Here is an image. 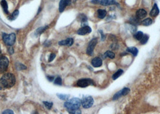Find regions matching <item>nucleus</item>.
Returning a JSON list of instances; mask_svg holds the SVG:
<instances>
[{
    "label": "nucleus",
    "instance_id": "obj_1",
    "mask_svg": "<svg viewBox=\"0 0 160 114\" xmlns=\"http://www.w3.org/2000/svg\"><path fill=\"white\" fill-rule=\"evenodd\" d=\"M81 105V100L78 98H73L67 100L64 103V107L67 109L68 112H71L73 110L78 109Z\"/></svg>",
    "mask_w": 160,
    "mask_h": 114
},
{
    "label": "nucleus",
    "instance_id": "obj_2",
    "mask_svg": "<svg viewBox=\"0 0 160 114\" xmlns=\"http://www.w3.org/2000/svg\"><path fill=\"white\" fill-rule=\"evenodd\" d=\"M1 79L3 80L4 84H5L7 88L12 87L16 82V79H15L14 75L9 73L4 75L1 78Z\"/></svg>",
    "mask_w": 160,
    "mask_h": 114
},
{
    "label": "nucleus",
    "instance_id": "obj_3",
    "mask_svg": "<svg viewBox=\"0 0 160 114\" xmlns=\"http://www.w3.org/2000/svg\"><path fill=\"white\" fill-rule=\"evenodd\" d=\"M3 41L4 43L9 46H11L13 45L16 40V36L14 33L10 34H3Z\"/></svg>",
    "mask_w": 160,
    "mask_h": 114
},
{
    "label": "nucleus",
    "instance_id": "obj_4",
    "mask_svg": "<svg viewBox=\"0 0 160 114\" xmlns=\"http://www.w3.org/2000/svg\"><path fill=\"white\" fill-rule=\"evenodd\" d=\"M94 103V100L91 96H84L81 100V105L85 109L91 108Z\"/></svg>",
    "mask_w": 160,
    "mask_h": 114
},
{
    "label": "nucleus",
    "instance_id": "obj_5",
    "mask_svg": "<svg viewBox=\"0 0 160 114\" xmlns=\"http://www.w3.org/2000/svg\"><path fill=\"white\" fill-rule=\"evenodd\" d=\"M9 61L8 58L5 56L0 57V73H3L6 71L8 68Z\"/></svg>",
    "mask_w": 160,
    "mask_h": 114
},
{
    "label": "nucleus",
    "instance_id": "obj_6",
    "mask_svg": "<svg viewBox=\"0 0 160 114\" xmlns=\"http://www.w3.org/2000/svg\"><path fill=\"white\" fill-rule=\"evenodd\" d=\"M97 43V39L96 38H93V39L89 42L86 51V53L87 55H89L90 56H92L93 55V51H94L95 48V46H96Z\"/></svg>",
    "mask_w": 160,
    "mask_h": 114
},
{
    "label": "nucleus",
    "instance_id": "obj_7",
    "mask_svg": "<svg viewBox=\"0 0 160 114\" xmlns=\"http://www.w3.org/2000/svg\"><path fill=\"white\" fill-rule=\"evenodd\" d=\"M77 85L81 88L87 87L89 85H95L94 82L90 79H80L77 82Z\"/></svg>",
    "mask_w": 160,
    "mask_h": 114
},
{
    "label": "nucleus",
    "instance_id": "obj_8",
    "mask_svg": "<svg viewBox=\"0 0 160 114\" xmlns=\"http://www.w3.org/2000/svg\"><path fill=\"white\" fill-rule=\"evenodd\" d=\"M91 32V29L89 26H84L79 29L78 31H77V34H79L80 36H84L86 35L87 34H89Z\"/></svg>",
    "mask_w": 160,
    "mask_h": 114
},
{
    "label": "nucleus",
    "instance_id": "obj_9",
    "mask_svg": "<svg viewBox=\"0 0 160 114\" xmlns=\"http://www.w3.org/2000/svg\"><path fill=\"white\" fill-rule=\"evenodd\" d=\"M71 3V0H61L59 4V11L62 13L67 5H69Z\"/></svg>",
    "mask_w": 160,
    "mask_h": 114
},
{
    "label": "nucleus",
    "instance_id": "obj_10",
    "mask_svg": "<svg viewBox=\"0 0 160 114\" xmlns=\"http://www.w3.org/2000/svg\"><path fill=\"white\" fill-rule=\"evenodd\" d=\"M91 63L94 67H99L102 65V61L100 58L96 57L91 60Z\"/></svg>",
    "mask_w": 160,
    "mask_h": 114
},
{
    "label": "nucleus",
    "instance_id": "obj_11",
    "mask_svg": "<svg viewBox=\"0 0 160 114\" xmlns=\"http://www.w3.org/2000/svg\"><path fill=\"white\" fill-rule=\"evenodd\" d=\"M147 15V12L144 9H139L136 12V17L138 19H141L145 18Z\"/></svg>",
    "mask_w": 160,
    "mask_h": 114
},
{
    "label": "nucleus",
    "instance_id": "obj_12",
    "mask_svg": "<svg viewBox=\"0 0 160 114\" xmlns=\"http://www.w3.org/2000/svg\"><path fill=\"white\" fill-rule=\"evenodd\" d=\"M73 43V38H67V39L62 40L58 42V44L61 46H72Z\"/></svg>",
    "mask_w": 160,
    "mask_h": 114
},
{
    "label": "nucleus",
    "instance_id": "obj_13",
    "mask_svg": "<svg viewBox=\"0 0 160 114\" xmlns=\"http://www.w3.org/2000/svg\"><path fill=\"white\" fill-rule=\"evenodd\" d=\"M159 10L157 4H155L153 7H152L151 12L149 13L150 16L152 17H155L159 14Z\"/></svg>",
    "mask_w": 160,
    "mask_h": 114
},
{
    "label": "nucleus",
    "instance_id": "obj_14",
    "mask_svg": "<svg viewBox=\"0 0 160 114\" xmlns=\"http://www.w3.org/2000/svg\"><path fill=\"white\" fill-rule=\"evenodd\" d=\"M100 4L103 6H107V5L117 4V3L116 0H101Z\"/></svg>",
    "mask_w": 160,
    "mask_h": 114
},
{
    "label": "nucleus",
    "instance_id": "obj_15",
    "mask_svg": "<svg viewBox=\"0 0 160 114\" xmlns=\"http://www.w3.org/2000/svg\"><path fill=\"white\" fill-rule=\"evenodd\" d=\"M97 13V18L99 19H104L107 15V11L104 9H98Z\"/></svg>",
    "mask_w": 160,
    "mask_h": 114
},
{
    "label": "nucleus",
    "instance_id": "obj_16",
    "mask_svg": "<svg viewBox=\"0 0 160 114\" xmlns=\"http://www.w3.org/2000/svg\"><path fill=\"white\" fill-rule=\"evenodd\" d=\"M126 51L129 52L131 53L132 55H133L134 57H136L137 56L138 53V50L137 49V48L135 47H130L128 48L127 49H126Z\"/></svg>",
    "mask_w": 160,
    "mask_h": 114
},
{
    "label": "nucleus",
    "instance_id": "obj_17",
    "mask_svg": "<svg viewBox=\"0 0 160 114\" xmlns=\"http://www.w3.org/2000/svg\"><path fill=\"white\" fill-rule=\"evenodd\" d=\"M1 5L2 8L3 9V10L4 11L5 14H8L9 11H8V5H7V3L5 0H2L1 1Z\"/></svg>",
    "mask_w": 160,
    "mask_h": 114
},
{
    "label": "nucleus",
    "instance_id": "obj_18",
    "mask_svg": "<svg viewBox=\"0 0 160 114\" xmlns=\"http://www.w3.org/2000/svg\"><path fill=\"white\" fill-rule=\"evenodd\" d=\"M123 73H124V70H122V69H119V70H118L116 73H114V75H113L112 79H113V80H116L117 79H118L119 78V77L123 74Z\"/></svg>",
    "mask_w": 160,
    "mask_h": 114
},
{
    "label": "nucleus",
    "instance_id": "obj_19",
    "mask_svg": "<svg viewBox=\"0 0 160 114\" xmlns=\"http://www.w3.org/2000/svg\"><path fill=\"white\" fill-rule=\"evenodd\" d=\"M152 23H153V21L151 18H147L141 22V24L144 26H149L151 25Z\"/></svg>",
    "mask_w": 160,
    "mask_h": 114
},
{
    "label": "nucleus",
    "instance_id": "obj_20",
    "mask_svg": "<svg viewBox=\"0 0 160 114\" xmlns=\"http://www.w3.org/2000/svg\"><path fill=\"white\" fill-rule=\"evenodd\" d=\"M47 28H48V26H44V27H40V28H38V30H36V33H35V34H36V36L40 35V34H42L43 32H44L45 31Z\"/></svg>",
    "mask_w": 160,
    "mask_h": 114
},
{
    "label": "nucleus",
    "instance_id": "obj_21",
    "mask_svg": "<svg viewBox=\"0 0 160 114\" xmlns=\"http://www.w3.org/2000/svg\"><path fill=\"white\" fill-rule=\"evenodd\" d=\"M104 55L105 57H108L111 59H114L115 58V54L114 53V52H113L112 51H107V52H105Z\"/></svg>",
    "mask_w": 160,
    "mask_h": 114
},
{
    "label": "nucleus",
    "instance_id": "obj_22",
    "mask_svg": "<svg viewBox=\"0 0 160 114\" xmlns=\"http://www.w3.org/2000/svg\"><path fill=\"white\" fill-rule=\"evenodd\" d=\"M144 36L143 32L141 31H138L137 32H136V33L134 35V37L136 38V40H140L141 39L142 37H143V36Z\"/></svg>",
    "mask_w": 160,
    "mask_h": 114
},
{
    "label": "nucleus",
    "instance_id": "obj_23",
    "mask_svg": "<svg viewBox=\"0 0 160 114\" xmlns=\"http://www.w3.org/2000/svg\"><path fill=\"white\" fill-rule=\"evenodd\" d=\"M19 13V10H15L14 12L12 13V15H11V16L9 17V19H10V20H11V21L15 20V19H16L17 18V16H18Z\"/></svg>",
    "mask_w": 160,
    "mask_h": 114
},
{
    "label": "nucleus",
    "instance_id": "obj_24",
    "mask_svg": "<svg viewBox=\"0 0 160 114\" xmlns=\"http://www.w3.org/2000/svg\"><path fill=\"white\" fill-rule=\"evenodd\" d=\"M149 36L147 35V34H146V35H144L143 36V37H142L141 39L140 40V43H141V44H145L147 42L148 40H149Z\"/></svg>",
    "mask_w": 160,
    "mask_h": 114
},
{
    "label": "nucleus",
    "instance_id": "obj_25",
    "mask_svg": "<svg viewBox=\"0 0 160 114\" xmlns=\"http://www.w3.org/2000/svg\"><path fill=\"white\" fill-rule=\"evenodd\" d=\"M57 96L60 99L62 100H67L69 98V95L67 94H57Z\"/></svg>",
    "mask_w": 160,
    "mask_h": 114
},
{
    "label": "nucleus",
    "instance_id": "obj_26",
    "mask_svg": "<svg viewBox=\"0 0 160 114\" xmlns=\"http://www.w3.org/2000/svg\"><path fill=\"white\" fill-rule=\"evenodd\" d=\"M121 92H122V96H126L127 94H129V92H130V89L127 87H125L123 88L122 90H121Z\"/></svg>",
    "mask_w": 160,
    "mask_h": 114
},
{
    "label": "nucleus",
    "instance_id": "obj_27",
    "mask_svg": "<svg viewBox=\"0 0 160 114\" xmlns=\"http://www.w3.org/2000/svg\"><path fill=\"white\" fill-rule=\"evenodd\" d=\"M122 96V92H121V90H120L119 92H117V93L114 94V96H113V100H116L119 99V98L121 97Z\"/></svg>",
    "mask_w": 160,
    "mask_h": 114
},
{
    "label": "nucleus",
    "instance_id": "obj_28",
    "mask_svg": "<svg viewBox=\"0 0 160 114\" xmlns=\"http://www.w3.org/2000/svg\"><path fill=\"white\" fill-rule=\"evenodd\" d=\"M80 20H81V22H82V24H84L85 23H86L87 22V17L85 16L84 15H80Z\"/></svg>",
    "mask_w": 160,
    "mask_h": 114
},
{
    "label": "nucleus",
    "instance_id": "obj_29",
    "mask_svg": "<svg viewBox=\"0 0 160 114\" xmlns=\"http://www.w3.org/2000/svg\"><path fill=\"white\" fill-rule=\"evenodd\" d=\"M44 104L45 105V106H46V108H48V109H51L52 105H53V103H52V102H43Z\"/></svg>",
    "mask_w": 160,
    "mask_h": 114
},
{
    "label": "nucleus",
    "instance_id": "obj_30",
    "mask_svg": "<svg viewBox=\"0 0 160 114\" xmlns=\"http://www.w3.org/2000/svg\"><path fill=\"white\" fill-rule=\"evenodd\" d=\"M54 84L56 85H61L62 84L61 78H60V77H57V78L56 79L55 81H54Z\"/></svg>",
    "mask_w": 160,
    "mask_h": 114
},
{
    "label": "nucleus",
    "instance_id": "obj_31",
    "mask_svg": "<svg viewBox=\"0 0 160 114\" xmlns=\"http://www.w3.org/2000/svg\"><path fill=\"white\" fill-rule=\"evenodd\" d=\"M6 88V86H5V84H4L3 80L1 78L0 79V90H4Z\"/></svg>",
    "mask_w": 160,
    "mask_h": 114
},
{
    "label": "nucleus",
    "instance_id": "obj_32",
    "mask_svg": "<svg viewBox=\"0 0 160 114\" xmlns=\"http://www.w3.org/2000/svg\"><path fill=\"white\" fill-rule=\"evenodd\" d=\"M55 58H56V55H55V54H54V53H52L50 55V57H49V60H48V61H49V62H51V61H52L54 60Z\"/></svg>",
    "mask_w": 160,
    "mask_h": 114
},
{
    "label": "nucleus",
    "instance_id": "obj_33",
    "mask_svg": "<svg viewBox=\"0 0 160 114\" xmlns=\"http://www.w3.org/2000/svg\"><path fill=\"white\" fill-rule=\"evenodd\" d=\"M99 32H100L101 36V40H102V41H104L105 39V36L104 34V32H103L102 30H99Z\"/></svg>",
    "mask_w": 160,
    "mask_h": 114
},
{
    "label": "nucleus",
    "instance_id": "obj_34",
    "mask_svg": "<svg viewBox=\"0 0 160 114\" xmlns=\"http://www.w3.org/2000/svg\"><path fill=\"white\" fill-rule=\"evenodd\" d=\"M70 113H75V114H78V113H81V111H80V110L78 109H76V110H73V111H72L71 112H69Z\"/></svg>",
    "mask_w": 160,
    "mask_h": 114
},
{
    "label": "nucleus",
    "instance_id": "obj_35",
    "mask_svg": "<svg viewBox=\"0 0 160 114\" xmlns=\"http://www.w3.org/2000/svg\"><path fill=\"white\" fill-rule=\"evenodd\" d=\"M3 113H11L13 114V112L11 111V110H10V109H7V110H5V111H4L3 112Z\"/></svg>",
    "mask_w": 160,
    "mask_h": 114
},
{
    "label": "nucleus",
    "instance_id": "obj_36",
    "mask_svg": "<svg viewBox=\"0 0 160 114\" xmlns=\"http://www.w3.org/2000/svg\"><path fill=\"white\" fill-rule=\"evenodd\" d=\"M100 1L99 0H91V3L92 4H97L100 3Z\"/></svg>",
    "mask_w": 160,
    "mask_h": 114
},
{
    "label": "nucleus",
    "instance_id": "obj_37",
    "mask_svg": "<svg viewBox=\"0 0 160 114\" xmlns=\"http://www.w3.org/2000/svg\"><path fill=\"white\" fill-rule=\"evenodd\" d=\"M47 79H48L49 81H51V82H52V81H54V78L53 76H47Z\"/></svg>",
    "mask_w": 160,
    "mask_h": 114
},
{
    "label": "nucleus",
    "instance_id": "obj_38",
    "mask_svg": "<svg viewBox=\"0 0 160 114\" xmlns=\"http://www.w3.org/2000/svg\"><path fill=\"white\" fill-rule=\"evenodd\" d=\"M9 52H10V54H13V52H14V51H13V48H10L9 49Z\"/></svg>",
    "mask_w": 160,
    "mask_h": 114
},
{
    "label": "nucleus",
    "instance_id": "obj_39",
    "mask_svg": "<svg viewBox=\"0 0 160 114\" xmlns=\"http://www.w3.org/2000/svg\"><path fill=\"white\" fill-rule=\"evenodd\" d=\"M0 53H1V49H0Z\"/></svg>",
    "mask_w": 160,
    "mask_h": 114
}]
</instances>
